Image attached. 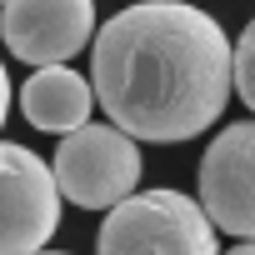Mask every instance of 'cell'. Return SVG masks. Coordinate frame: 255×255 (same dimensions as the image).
<instances>
[{
	"label": "cell",
	"instance_id": "ba28073f",
	"mask_svg": "<svg viewBox=\"0 0 255 255\" xmlns=\"http://www.w3.org/2000/svg\"><path fill=\"white\" fill-rule=\"evenodd\" d=\"M230 80L240 90V100L255 110V20L240 30V40L230 45Z\"/></svg>",
	"mask_w": 255,
	"mask_h": 255
},
{
	"label": "cell",
	"instance_id": "30bf717a",
	"mask_svg": "<svg viewBox=\"0 0 255 255\" xmlns=\"http://www.w3.org/2000/svg\"><path fill=\"white\" fill-rule=\"evenodd\" d=\"M225 255H255V240H245V245H235V250H225Z\"/></svg>",
	"mask_w": 255,
	"mask_h": 255
},
{
	"label": "cell",
	"instance_id": "52a82bcc",
	"mask_svg": "<svg viewBox=\"0 0 255 255\" xmlns=\"http://www.w3.org/2000/svg\"><path fill=\"white\" fill-rule=\"evenodd\" d=\"M90 105H95V90L85 75H75L70 65H40L25 85H20V110L35 130H50V135H70L90 120Z\"/></svg>",
	"mask_w": 255,
	"mask_h": 255
},
{
	"label": "cell",
	"instance_id": "7a4b0ae2",
	"mask_svg": "<svg viewBox=\"0 0 255 255\" xmlns=\"http://www.w3.org/2000/svg\"><path fill=\"white\" fill-rule=\"evenodd\" d=\"M95 255H220L210 215L180 190H140L110 205Z\"/></svg>",
	"mask_w": 255,
	"mask_h": 255
},
{
	"label": "cell",
	"instance_id": "7c38bea8",
	"mask_svg": "<svg viewBox=\"0 0 255 255\" xmlns=\"http://www.w3.org/2000/svg\"><path fill=\"white\" fill-rule=\"evenodd\" d=\"M0 5H5V0H0Z\"/></svg>",
	"mask_w": 255,
	"mask_h": 255
},
{
	"label": "cell",
	"instance_id": "8992f818",
	"mask_svg": "<svg viewBox=\"0 0 255 255\" xmlns=\"http://www.w3.org/2000/svg\"><path fill=\"white\" fill-rule=\"evenodd\" d=\"M200 210L225 235L255 240V120H235L200 160Z\"/></svg>",
	"mask_w": 255,
	"mask_h": 255
},
{
	"label": "cell",
	"instance_id": "8fae6325",
	"mask_svg": "<svg viewBox=\"0 0 255 255\" xmlns=\"http://www.w3.org/2000/svg\"><path fill=\"white\" fill-rule=\"evenodd\" d=\"M35 255H65V250H35Z\"/></svg>",
	"mask_w": 255,
	"mask_h": 255
},
{
	"label": "cell",
	"instance_id": "277c9868",
	"mask_svg": "<svg viewBox=\"0 0 255 255\" xmlns=\"http://www.w3.org/2000/svg\"><path fill=\"white\" fill-rule=\"evenodd\" d=\"M55 225L60 185L50 165L15 140H0V255H35Z\"/></svg>",
	"mask_w": 255,
	"mask_h": 255
},
{
	"label": "cell",
	"instance_id": "3957f363",
	"mask_svg": "<svg viewBox=\"0 0 255 255\" xmlns=\"http://www.w3.org/2000/svg\"><path fill=\"white\" fill-rule=\"evenodd\" d=\"M50 175L60 195L80 210H110L125 195H135L140 180V145L120 125H80L70 130L50 160Z\"/></svg>",
	"mask_w": 255,
	"mask_h": 255
},
{
	"label": "cell",
	"instance_id": "9c48e42d",
	"mask_svg": "<svg viewBox=\"0 0 255 255\" xmlns=\"http://www.w3.org/2000/svg\"><path fill=\"white\" fill-rule=\"evenodd\" d=\"M5 115H10V75L0 65V125H5Z\"/></svg>",
	"mask_w": 255,
	"mask_h": 255
},
{
	"label": "cell",
	"instance_id": "5b68a950",
	"mask_svg": "<svg viewBox=\"0 0 255 255\" xmlns=\"http://www.w3.org/2000/svg\"><path fill=\"white\" fill-rule=\"evenodd\" d=\"M0 35L25 65H70L95 35V0H5Z\"/></svg>",
	"mask_w": 255,
	"mask_h": 255
},
{
	"label": "cell",
	"instance_id": "6da1fadb",
	"mask_svg": "<svg viewBox=\"0 0 255 255\" xmlns=\"http://www.w3.org/2000/svg\"><path fill=\"white\" fill-rule=\"evenodd\" d=\"M230 40L185 0H140L105 20L90 50V90L130 140L175 145L220 120L230 100Z\"/></svg>",
	"mask_w": 255,
	"mask_h": 255
}]
</instances>
